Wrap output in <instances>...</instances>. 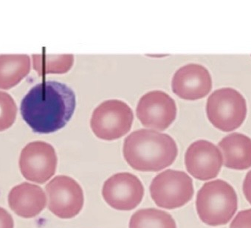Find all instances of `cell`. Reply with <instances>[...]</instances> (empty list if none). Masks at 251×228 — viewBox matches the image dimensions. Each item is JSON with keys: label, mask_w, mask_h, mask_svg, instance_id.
<instances>
[{"label": "cell", "mask_w": 251, "mask_h": 228, "mask_svg": "<svg viewBox=\"0 0 251 228\" xmlns=\"http://www.w3.org/2000/svg\"><path fill=\"white\" fill-rule=\"evenodd\" d=\"M8 204L20 217H36L46 207L47 197L39 185L23 182L14 187L8 194Z\"/></svg>", "instance_id": "4fadbf2b"}, {"label": "cell", "mask_w": 251, "mask_h": 228, "mask_svg": "<svg viewBox=\"0 0 251 228\" xmlns=\"http://www.w3.org/2000/svg\"><path fill=\"white\" fill-rule=\"evenodd\" d=\"M103 200L112 208L132 210L139 205L144 196V187L135 175L118 173L104 182L102 188Z\"/></svg>", "instance_id": "9c48e42d"}, {"label": "cell", "mask_w": 251, "mask_h": 228, "mask_svg": "<svg viewBox=\"0 0 251 228\" xmlns=\"http://www.w3.org/2000/svg\"><path fill=\"white\" fill-rule=\"evenodd\" d=\"M226 167L246 170L251 167V139L245 134L233 133L219 143Z\"/></svg>", "instance_id": "5bb4252c"}, {"label": "cell", "mask_w": 251, "mask_h": 228, "mask_svg": "<svg viewBox=\"0 0 251 228\" xmlns=\"http://www.w3.org/2000/svg\"><path fill=\"white\" fill-rule=\"evenodd\" d=\"M137 116L147 128L163 131L169 128L176 116L175 101L163 91H151L140 99Z\"/></svg>", "instance_id": "30bf717a"}, {"label": "cell", "mask_w": 251, "mask_h": 228, "mask_svg": "<svg viewBox=\"0 0 251 228\" xmlns=\"http://www.w3.org/2000/svg\"><path fill=\"white\" fill-rule=\"evenodd\" d=\"M30 70V58L27 55H0V89L15 87Z\"/></svg>", "instance_id": "9a60e30c"}, {"label": "cell", "mask_w": 251, "mask_h": 228, "mask_svg": "<svg viewBox=\"0 0 251 228\" xmlns=\"http://www.w3.org/2000/svg\"><path fill=\"white\" fill-rule=\"evenodd\" d=\"M33 68L39 76L68 73L74 64V55H33Z\"/></svg>", "instance_id": "e0dca14e"}, {"label": "cell", "mask_w": 251, "mask_h": 228, "mask_svg": "<svg viewBox=\"0 0 251 228\" xmlns=\"http://www.w3.org/2000/svg\"><path fill=\"white\" fill-rule=\"evenodd\" d=\"M172 91L184 100L195 101L205 97L212 88V79L208 70L198 64L180 67L174 75Z\"/></svg>", "instance_id": "7c38bea8"}, {"label": "cell", "mask_w": 251, "mask_h": 228, "mask_svg": "<svg viewBox=\"0 0 251 228\" xmlns=\"http://www.w3.org/2000/svg\"><path fill=\"white\" fill-rule=\"evenodd\" d=\"M185 164L188 173L195 179L209 180L218 176L223 157L220 149L211 142L197 140L187 149Z\"/></svg>", "instance_id": "8fae6325"}, {"label": "cell", "mask_w": 251, "mask_h": 228, "mask_svg": "<svg viewBox=\"0 0 251 228\" xmlns=\"http://www.w3.org/2000/svg\"><path fill=\"white\" fill-rule=\"evenodd\" d=\"M196 207L203 223L212 227L225 225L231 220L237 210V195L226 181H211L204 184L198 191Z\"/></svg>", "instance_id": "3957f363"}, {"label": "cell", "mask_w": 251, "mask_h": 228, "mask_svg": "<svg viewBox=\"0 0 251 228\" xmlns=\"http://www.w3.org/2000/svg\"><path fill=\"white\" fill-rule=\"evenodd\" d=\"M12 216L3 207H0V228H14Z\"/></svg>", "instance_id": "ffe728a7"}, {"label": "cell", "mask_w": 251, "mask_h": 228, "mask_svg": "<svg viewBox=\"0 0 251 228\" xmlns=\"http://www.w3.org/2000/svg\"><path fill=\"white\" fill-rule=\"evenodd\" d=\"M207 116L216 128L226 132L239 128L247 115V104L242 95L234 89L222 88L208 98Z\"/></svg>", "instance_id": "277c9868"}, {"label": "cell", "mask_w": 251, "mask_h": 228, "mask_svg": "<svg viewBox=\"0 0 251 228\" xmlns=\"http://www.w3.org/2000/svg\"><path fill=\"white\" fill-rule=\"evenodd\" d=\"M230 228H251V209L239 212L232 221Z\"/></svg>", "instance_id": "d6986e66"}, {"label": "cell", "mask_w": 251, "mask_h": 228, "mask_svg": "<svg viewBox=\"0 0 251 228\" xmlns=\"http://www.w3.org/2000/svg\"><path fill=\"white\" fill-rule=\"evenodd\" d=\"M48 197V209L60 219L75 217L82 210L84 196L81 185L65 175L54 177L45 186Z\"/></svg>", "instance_id": "52a82bcc"}, {"label": "cell", "mask_w": 251, "mask_h": 228, "mask_svg": "<svg viewBox=\"0 0 251 228\" xmlns=\"http://www.w3.org/2000/svg\"><path fill=\"white\" fill-rule=\"evenodd\" d=\"M76 99L74 90L63 83L36 84L22 101L23 120L34 132L50 134L64 128L74 115Z\"/></svg>", "instance_id": "6da1fadb"}, {"label": "cell", "mask_w": 251, "mask_h": 228, "mask_svg": "<svg viewBox=\"0 0 251 228\" xmlns=\"http://www.w3.org/2000/svg\"><path fill=\"white\" fill-rule=\"evenodd\" d=\"M57 163L56 153L50 144L34 141L23 149L19 163L22 175L26 179L44 184L55 175Z\"/></svg>", "instance_id": "ba28073f"}, {"label": "cell", "mask_w": 251, "mask_h": 228, "mask_svg": "<svg viewBox=\"0 0 251 228\" xmlns=\"http://www.w3.org/2000/svg\"><path fill=\"white\" fill-rule=\"evenodd\" d=\"M123 153L126 163L135 170L155 172L175 162L178 149L169 134L141 128L125 139Z\"/></svg>", "instance_id": "7a4b0ae2"}, {"label": "cell", "mask_w": 251, "mask_h": 228, "mask_svg": "<svg viewBox=\"0 0 251 228\" xmlns=\"http://www.w3.org/2000/svg\"><path fill=\"white\" fill-rule=\"evenodd\" d=\"M17 114L14 99L8 93L0 91V131L8 129L14 124Z\"/></svg>", "instance_id": "ac0fdd59"}, {"label": "cell", "mask_w": 251, "mask_h": 228, "mask_svg": "<svg viewBox=\"0 0 251 228\" xmlns=\"http://www.w3.org/2000/svg\"><path fill=\"white\" fill-rule=\"evenodd\" d=\"M193 181L185 172L168 169L153 179L150 194L158 207L173 210L182 207L194 196Z\"/></svg>", "instance_id": "8992f818"}, {"label": "cell", "mask_w": 251, "mask_h": 228, "mask_svg": "<svg viewBox=\"0 0 251 228\" xmlns=\"http://www.w3.org/2000/svg\"><path fill=\"white\" fill-rule=\"evenodd\" d=\"M129 228H176V225L173 217L166 211L146 208L132 215Z\"/></svg>", "instance_id": "2e32d148"}, {"label": "cell", "mask_w": 251, "mask_h": 228, "mask_svg": "<svg viewBox=\"0 0 251 228\" xmlns=\"http://www.w3.org/2000/svg\"><path fill=\"white\" fill-rule=\"evenodd\" d=\"M243 192L245 198L251 204V171L247 174L243 182Z\"/></svg>", "instance_id": "44dd1931"}, {"label": "cell", "mask_w": 251, "mask_h": 228, "mask_svg": "<svg viewBox=\"0 0 251 228\" xmlns=\"http://www.w3.org/2000/svg\"><path fill=\"white\" fill-rule=\"evenodd\" d=\"M134 115L127 103L120 100H107L93 111L90 127L101 140L121 138L130 131Z\"/></svg>", "instance_id": "5b68a950"}]
</instances>
